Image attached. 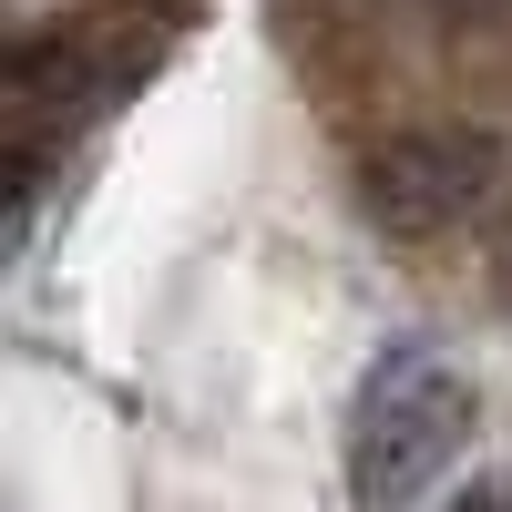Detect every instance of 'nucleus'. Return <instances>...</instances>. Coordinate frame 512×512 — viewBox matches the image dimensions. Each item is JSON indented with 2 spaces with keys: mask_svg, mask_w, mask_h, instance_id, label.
<instances>
[{
  "mask_svg": "<svg viewBox=\"0 0 512 512\" xmlns=\"http://www.w3.org/2000/svg\"><path fill=\"white\" fill-rule=\"evenodd\" d=\"M461 441H472V379H461L441 349H379L359 400H349V441H338V472H349V502L359 512H400L420 502Z\"/></svg>",
  "mask_w": 512,
  "mask_h": 512,
  "instance_id": "obj_1",
  "label": "nucleus"
},
{
  "mask_svg": "<svg viewBox=\"0 0 512 512\" xmlns=\"http://www.w3.org/2000/svg\"><path fill=\"white\" fill-rule=\"evenodd\" d=\"M512 185V144L482 123H410L359 154V205L379 236H451Z\"/></svg>",
  "mask_w": 512,
  "mask_h": 512,
  "instance_id": "obj_2",
  "label": "nucleus"
},
{
  "mask_svg": "<svg viewBox=\"0 0 512 512\" xmlns=\"http://www.w3.org/2000/svg\"><path fill=\"white\" fill-rule=\"evenodd\" d=\"M11 226H21V154L0 144V236H11Z\"/></svg>",
  "mask_w": 512,
  "mask_h": 512,
  "instance_id": "obj_3",
  "label": "nucleus"
},
{
  "mask_svg": "<svg viewBox=\"0 0 512 512\" xmlns=\"http://www.w3.org/2000/svg\"><path fill=\"white\" fill-rule=\"evenodd\" d=\"M451 512H512V472H492V482H472V492H461Z\"/></svg>",
  "mask_w": 512,
  "mask_h": 512,
  "instance_id": "obj_4",
  "label": "nucleus"
},
{
  "mask_svg": "<svg viewBox=\"0 0 512 512\" xmlns=\"http://www.w3.org/2000/svg\"><path fill=\"white\" fill-rule=\"evenodd\" d=\"M441 21H512V0H441Z\"/></svg>",
  "mask_w": 512,
  "mask_h": 512,
  "instance_id": "obj_5",
  "label": "nucleus"
}]
</instances>
